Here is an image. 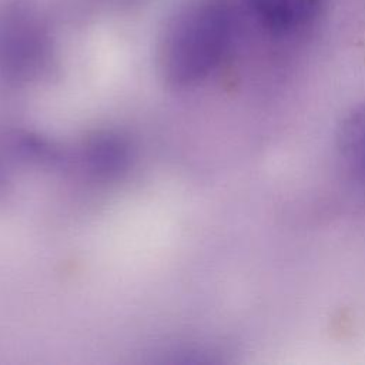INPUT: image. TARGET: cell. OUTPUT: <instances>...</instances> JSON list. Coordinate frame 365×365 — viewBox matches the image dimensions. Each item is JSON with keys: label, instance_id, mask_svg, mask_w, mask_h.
I'll list each match as a JSON object with an SVG mask.
<instances>
[{"label": "cell", "instance_id": "277c9868", "mask_svg": "<svg viewBox=\"0 0 365 365\" xmlns=\"http://www.w3.org/2000/svg\"><path fill=\"white\" fill-rule=\"evenodd\" d=\"M336 151L348 177L365 188V106L344 118L336 133Z\"/></svg>", "mask_w": 365, "mask_h": 365}, {"label": "cell", "instance_id": "7a4b0ae2", "mask_svg": "<svg viewBox=\"0 0 365 365\" xmlns=\"http://www.w3.org/2000/svg\"><path fill=\"white\" fill-rule=\"evenodd\" d=\"M27 17L17 10L0 23V73L10 80H27L46 64L47 38Z\"/></svg>", "mask_w": 365, "mask_h": 365}, {"label": "cell", "instance_id": "5b68a950", "mask_svg": "<svg viewBox=\"0 0 365 365\" xmlns=\"http://www.w3.org/2000/svg\"><path fill=\"white\" fill-rule=\"evenodd\" d=\"M81 160L91 174L100 178L115 177L128 164V147L115 134H96L87 140Z\"/></svg>", "mask_w": 365, "mask_h": 365}, {"label": "cell", "instance_id": "6da1fadb", "mask_svg": "<svg viewBox=\"0 0 365 365\" xmlns=\"http://www.w3.org/2000/svg\"><path fill=\"white\" fill-rule=\"evenodd\" d=\"M235 13L228 0H190L170 17L158 60L164 78L175 87L197 84L228 57L235 40Z\"/></svg>", "mask_w": 365, "mask_h": 365}, {"label": "cell", "instance_id": "3957f363", "mask_svg": "<svg viewBox=\"0 0 365 365\" xmlns=\"http://www.w3.org/2000/svg\"><path fill=\"white\" fill-rule=\"evenodd\" d=\"M254 19L271 34L289 36L308 27L321 0H244Z\"/></svg>", "mask_w": 365, "mask_h": 365}]
</instances>
